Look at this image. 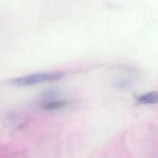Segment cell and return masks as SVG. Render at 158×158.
Segmentation results:
<instances>
[{
	"instance_id": "277c9868",
	"label": "cell",
	"mask_w": 158,
	"mask_h": 158,
	"mask_svg": "<svg viewBox=\"0 0 158 158\" xmlns=\"http://www.w3.org/2000/svg\"><path fill=\"white\" fill-rule=\"evenodd\" d=\"M67 103L65 101H55L50 102H44L43 105V107L45 109L51 110V109H58L64 107L66 105Z\"/></svg>"
},
{
	"instance_id": "7a4b0ae2",
	"label": "cell",
	"mask_w": 158,
	"mask_h": 158,
	"mask_svg": "<svg viewBox=\"0 0 158 158\" xmlns=\"http://www.w3.org/2000/svg\"><path fill=\"white\" fill-rule=\"evenodd\" d=\"M137 103L141 105L155 104L158 103V92H152L140 96L136 99Z\"/></svg>"
},
{
	"instance_id": "5b68a950",
	"label": "cell",
	"mask_w": 158,
	"mask_h": 158,
	"mask_svg": "<svg viewBox=\"0 0 158 158\" xmlns=\"http://www.w3.org/2000/svg\"><path fill=\"white\" fill-rule=\"evenodd\" d=\"M130 83V82L127 80H122L118 81L115 82L114 83V85L116 87H119V88H123V87H126L128 86Z\"/></svg>"
},
{
	"instance_id": "3957f363",
	"label": "cell",
	"mask_w": 158,
	"mask_h": 158,
	"mask_svg": "<svg viewBox=\"0 0 158 158\" xmlns=\"http://www.w3.org/2000/svg\"><path fill=\"white\" fill-rule=\"evenodd\" d=\"M59 93L58 90L55 88H48L42 92L41 97L45 101L47 100L48 101L56 98L59 94Z\"/></svg>"
},
{
	"instance_id": "6da1fadb",
	"label": "cell",
	"mask_w": 158,
	"mask_h": 158,
	"mask_svg": "<svg viewBox=\"0 0 158 158\" xmlns=\"http://www.w3.org/2000/svg\"><path fill=\"white\" fill-rule=\"evenodd\" d=\"M64 75V73L62 71L39 72L12 79L11 82L16 86L26 87L45 81L58 80L63 77Z\"/></svg>"
}]
</instances>
